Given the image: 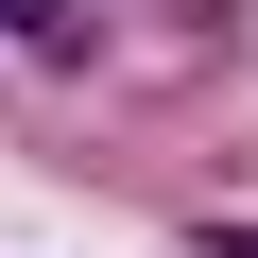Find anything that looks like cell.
<instances>
[{
  "label": "cell",
  "instance_id": "6da1fadb",
  "mask_svg": "<svg viewBox=\"0 0 258 258\" xmlns=\"http://www.w3.org/2000/svg\"><path fill=\"white\" fill-rule=\"evenodd\" d=\"M0 35H69V18H52V0H0Z\"/></svg>",
  "mask_w": 258,
  "mask_h": 258
},
{
  "label": "cell",
  "instance_id": "7a4b0ae2",
  "mask_svg": "<svg viewBox=\"0 0 258 258\" xmlns=\"http://www.w3.org/2000/svg\"><path fill=\"white\" fill-rule=\"evenodd\" d=\"M207 258H258V224H224V241H207Z\"/></svg>",
  "mask_w": 258,
  "mask_h": 258
}]
</instances>
